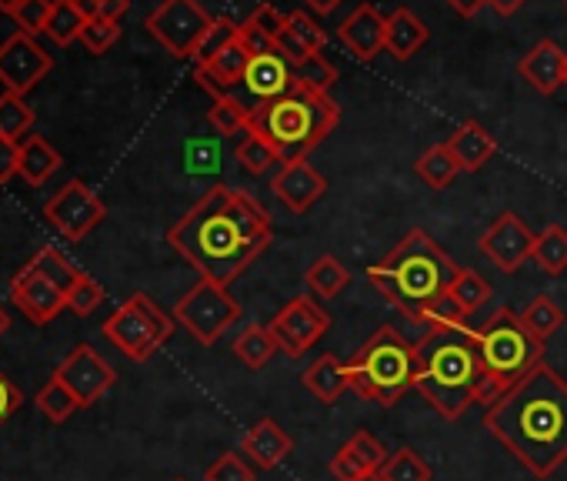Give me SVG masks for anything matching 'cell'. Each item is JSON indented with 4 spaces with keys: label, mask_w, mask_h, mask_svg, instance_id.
Instances as JSON below:
<instances>
[{
    "label": "cell",
    "mask_w": 567,
    "mask_h": 481,
    "mask_svg": "<svg viewBox=\"0 0 567 481\" xmlns=\"http://www.w3.org/2000/svg\"><path fill=\"white\" fill-rule=\"evenodd\" d=\"M274 224L260 201L227 184L210 187L177 224H171V248L197 268L200 278L230 285L270 245Z\"/></svg>",
    "instance_id": "6da1fadb"
},
{
    "label": "cell",
    "mask_w": 567,
    "mask_h": 481,
    "mask_svg": "<svg viewBox=\"0 0 567 481\" xmlns=\"http://www.w3.org/2000/svg\"><path fill=\"white\" fill-rule=\"evenodd\" d=\"M484 428L537 478H550L567 461V381L537 365L520 385L484 411Z\"/></svg>",
    "instance_id": "7a4b0ae2"
},
{
    "label": "cell",
    "mask_w": 567,
    "mask_h": 481,
    "mask_svg": "<svg viewBox=\"0 0 567 481\" xmlns=\"http://www.w3.org/2000/svg\"><path fill=\"white\" fill-rule=\"evenodd\" d=\"M414 391L447 421L467 415L477 401L491 405L477 338L467 325H431L414 341Z\"/></svg>",
    "instance_id": "3957f363"
},
{
    "label": "cell",
    "mask_w": 567,
    "mask_h": 481,
    "mask_svg": "<svg viewBox=\"0 0 567 481\" xmlns=\"http://www.w3.org/2000/svg\"><path fill=\"white\" fill-rule=\"evenodd\" d=\"M457 265L447 258V252L437 245V240L421 231L411 227L398 245L388 252L384 262L368 268V282L411 321H424L427 308L451 291L454 278H457Z\"/></svg>",
    "instance_id": "277c9868"
},
{
    "label": "cell",
    "mask_w": 567,
    "mask_h": 481,
    "mask_svg": "<svg viewBox=\"0 0 567 481\" xmlns=\"http://www.w3.org/2000/svg\"><path fill=\"white\" fill-rule=\"evenodd\" d=\"M338 124H341L338 101L331 94H318L298 84L284 98L254 104L250 111V131L260 134L280 154L284 164L308 157L321 141L334 134Z\"/></svg>",
    "instance_id": "5b68a950"
},
{
    "label": "cell",
    "mask_w": 567,
    "mask_h": 481,
    "mask_svg": "<svg viewBox=\"0 0 567 481\" xmlns=\"http://www.w3.org/2000/svg\"><path fill=\"white\" fill-rule=\"evenodd\" d=\"M474 338L487 375L491 405L520 385L537 365H544V341L524 328L520 311L514 308H497L491 318H484V325L474 328Z\"/></svg>",
    "instance_id": "8992f818"
},
{
    "label": "cell",
    "mask_w": 567,
    "mask_h": 481,
    "mask_svg": "<svg viewBox=\"0 0 567 481\" xmlns=\"http://www.w3.org/2000/svg\"><path fill=\"white\" fill-rule=\"evenodd\" d=\"M414 371H417L414 345L404 341L391 325L378 328L348 361L351 391H358L361 398L381 408H394L414 388Z\"/></svg>",
    "instance_id": "52a82bcc"
},
{
    "label": "cell",
    "mask_w": 567,
    "mask_h": 481,
    "mask_svg": "<svg viewBox=\"0 0 567 481\" xmlns=\"http://www.w3.org/2000/svg\"><path fill=\"white\" fill-rule=\"evenodd\" d=\"M174 318L164 315L147 295H131L107 321H104V338L131 361H147L154 358L174 335Z\"/></svg>",
    "instance_id": "ba28073f"
},
{
    "label": "cell",
    "mask_w": 567,
    "mask_h": 481,
    "mask_svg": "<svg viewBox=\"0 0 567 481\" xmlns=\"http://www.w3.org/2000/svg\"><path fill=\"white\" fill-rule=\"evenodd\" d=\"M174 321L204 348L217 345L230 325L240 321V305L230 298V291L217 282L200 278L177 305H174Z\"/></svg>",
    "instance_id": "9c48e42d"
},
{
    "label": "cell",
    "mask_w": 567,
    "mask_h": 481,
    "mask_svg": "<svg viewBox=\"0 0 567 481\" xmlns=\"http://www.w3.org/2000/svg\"><path fill=\"white\" fill-rule=\"evenodd\" d=\"M214 21L217 18H210L197 0H161V8L144 21V28L167 54H174L177 61H194Z\"/></svg>",
    "instance_id": "30bf717a"
},
{
    "label": "cell",
    "mask_w": 567,
    "mask_h": 481,
    "mask_svg": "<svg viewBox=\"0 0 567 481\" xmlns=\"http://www.w3.org/2000/svg\"><path fill=\"white\" fill-rule=\"evenodd\" d=\"M270 335L277 338V348L288 358H301L308 355L331 328V315L308 295H298L284 305L274 318H270Z\"/></svg>",
    "instance_id": "8fae6325"
},
{
    "label": "cell",
    "mask_w": 567,
    "mask_h": 481,
    "mask_svg": "<svg viewBox=\"0 0 567 481\" xmlns=\"http://www.w3.org/2000/svg\"><path fill=\"white\" fill-rule=\"evenodd\" d=\"M534 231L524 224L520 214L514 211H504L497 214L487 231L481 234L477 240V252L501 272V275H514L524 268V262H530V252H534Z\"/></svg>",
    "instance_id": "7c38bea8"
},
{
    "label": "cell",
    "mask_w": 567,
    "mask_h": 481,
    "mask_svg": "<svg viewBox=\"0 0 567 481\" xmlns=\"http://www.w3.org/2000/svg\"><path fill=\"white\" fill-rule=\"evenodd\" d=\"M44 217H48L68 240H81V237H87V234L107 217V207H104V201H101L84 181H68V184L44 204Z\"/></svg>",
    "instance_id": "4fadbf2b"
},
{
    "label": "cell",
    "mask_w": 567,
    "mask_h": 481,
    "mask_svg": "<svg viewBox=\"0 0 567 481\" xmlns=\"http://www.w3.org/2000/svg\"><path fill=\"white\" fill-rule=\"evenodd\" d=\"M54 68V58L24 31L11 34L4 44H0V84L11 94L28 98V91H34Z\"/></svg>",
    "instance_id": "5bb4252c"
},
{
    "label": "cell",
    "mask_w": 567,
    "mask_h": 481,
    "mask_svg": "<svg viewBox=\"0 0 567 481\" xmlns=\"http://www.w3.org/2000/svg\"><path fill=\"white\" fill-rule=\"evenodd\" d=\"M54 378L78 398L81 408L97 405L114 385H117V371L104 361V355H97V348L91 345H78L54 371Z\"/></svg>",
    "instance_id": "9a60e30c"
},
{
    "label": "cell",
    "mask_w": 567,
    "mask_h": 481,
    "mask_svg": "<svg viewBox=\"0 0 567 481\" xmlns=\"http://www.w3.org/2000/svg\"><path fill=\"white\" fill-rule=\"evenodd\" d=\"M11 301L18 305V311H24L28 321L34 325H48L54 321L64 308H68V291L51 282L48 275H41L31 262L11 278Z\"/></svg>",
    "instance_id": "2e32d148"
},
{
    "label": "cell",
    "mask_w": 567,
    "mask_h": 481,
    "mask_svg": "<svg viewBox=\"0 0 567 481\" xmlns=\"http://www.w3.org/2000/svg\"><path fill=\"white\" fill-rule=\"evenodd\" d=\"M274 194L280 197V204L295 211V214H308L324 194H328V177L308 161H288V164H280V171L274 174L270 181Z\"/></svg>",
    "instance_id": "e0dca14e"
},
{
    "label": "cell",
    "mask_w": 567,
    "mask_h": 481,
    "mask_svg": "<svg viewBox=\"0 0 567 481\" xmlns=\"http://www.w3.org/2000/svg\"><path fill=\"white\" fill-rule=\"evenodd\" d=\"M295 64L284 58L280 51H267V54H254L244 74V91L257 101L267 104L274 98H284L295 88Z\"/></svg>",
    "instance_id": "ac0fdd59"
},
{
    "label": "cell",
    "mask_w": 567,
    "mask_h": 481,
    "mask_svg": "<svg viewBox=\"0 0 567 481\" xmlns=\"http://www.w3.org/2000/svg\"><path fill=\"white\" fill-rule=\"evenodd\" d=\"M520 78L544 98L557 94L567 84V54L557 41H537L520 61H517Z\"/></svg>",
    "instance_id": "d6986e66"
},
{
    "label": "cell",
    "mask_w": 567,
    "mask_h": 481,
    "mask_svg": "<svg viewBox=\"0 0 567 481\" xmlns=\"http://www.w3.org/2000/svg\"><path fill=\"white\" fill-rule=\"evenodd\" d=\"M247 64H250V51L244 48L240 31H237V38L220 54H214L207 64H194V78L204 91L220 98V94H230L237 84H244Z\"/></svg>",
    "instance_id": "ffe728a7"
},
{
    "label": "cell",
    "mask_w": 567,
    "mask_h": 481,
    "mask_svg": "<svg viewBox=\"0 0 567 481\" xmlns=\"http://www.w3.org/2000/svg\"><path fill=\"white\" fill-rule=\"evenodd\" d=\"M384 461H388V448L381 444V438H374L371 431H358L331 458V474L338 481H361L378 474Z\"/></svg>",
    "instance_id": "44dd1931"
},
{
    "label": "cell",
    "mask_w": 567,
    "mask_h": 481,
    "mask_svg": "<svg viewBox=\"0 0 567 481\" xmlns=\"http://www.w3.org/2000/svg\"><path fill=\"white\" fill-rule=\"evenodd\" d=\"M384 31H388V18H381L371 4H361L358 11H351V18L341 21L338 41L351 51V58L374 61L384 51Z\"/></svg>",
    "instance_id": "7402d4cb"
},
{
    "label": "cell",
    "mask_w": 567,
    "mask_h": 481,
    "mask_svg": "<svg viewBox=\"0 0 567 481\" xmlns=\"http://www.w3.org/2000/svg\"><path fill=\"white\" fill-rule=\"evenodd\" d=\"M291 448H295L291 434L284 431L274 418H260V421H257L254 428H247L244 438H240V451H244L257 468H264V471L277 468L284 458L291 454Z\"/></svg>",
    "instance_id": "603a6c76"
},
{
    "label": "cell",
    "mask_w": 567,
    "mask_h": 481,
    "mask_svg": "<svg viewBox=\"0 0 567 481\" xmlns=\"http://www.w3.org/2000/svg\"><path fill=\"white\" fill-rule=\"evenodd\" d=\"M324 41H328L324 28L308 11H295V14H288V24H284L280 38H277V51L291 64H301L311 54H321Z\"/></svg>",
    "instance_id": "cb8c5ba5"
},
{
    "label": "cell",
    "mask_w": 567,
    "mask_h": 481,
    "mask_svg": "<svg viewBox=\"0 0 567 481\" xmlns=\"http://www.w3.org/2000/svg\"><path fill=\"white\" fill-rule=\"evenodd\" d=\"M444 147L461 164V171H481L497 154V137L487 127H481L477 121H464V124H457L454 134H447Z\"/></svg>",
    "instance_id": "d4e9b609"
},
{
    "label": "cell",
    "mask_w": 567,
    "mask_h": 481,
    "mask_svg": "<svg viewBox=\"0 0 567 481\" xmlns=\"http://www.w3.org/2000/svg\"><path fill=\"white\" fill-rule=\"evenodd\" d=\"M427 44V28L424 21L411 11V8H398L388 18V31H384V51L394 61H411L421 48Z\"/></svg>",
    "instance_id": "484cf974"
},
{
    "label": "cell",
    "mask_w": 567,
    "mask_h": 481,
    "mask_svg": "<svg viewBox=\"0 0 567 481\" xmlns=\"http://www.w3.org/2000/svg\"><path fill=\"white\" fill-rule=\"evenodd\" d=\"M305 388H308L318 401L334 405V401L351 388L348 365H344L338 355H321V358H315V361L305 368Z\"/></svg>",
    "instance_id": "4316f807"
},
{
    "label": "cell",
    "mask_w": 567,
    "mask_h": 481,
    "mask_svg": "<svg viewBox=\"0 0 567 481\" xmlns=\"http://www.w3.org/2000/svg\"><path fill=\"white\" fill-rule=\"evenodd\" d=\"M61 154L41 137V134H28L21 141V157H18V174L31 184V187H41L44 181H51L58 171H61Z\"/></svg>",
    "instance_id": "83f0119b"
},
{
    "label": "cell",
    "mask_w": 567,
    "mask_h": 481,
    "mask_svg": "<svg viewBox=\"0 0 567 481\" xmlns=\"http://www.w3.org/2000/svg\"><path fill=\"white\" fill-rule=\"evenodd\" d=\"M530 262L557 278L567 272V227L564 224H547L537 237H534V252H530Z\"/></svg>",
    "instance_id": "f1b7e54d"
},
{
    "label": "cell",
    "mask_w": 567,
    "mask_h": 481,
    "mask_svg": "<svg viewBox=\"0 0 567 481\" xmlns=\"http://www.w3.org/2000/svg\"><path fill=\"white\" fill-rule=\"evenodd\" d=\"M250 111L240 98L234 94H220L214 98L210 111H207V124L220 134V137H237V134H247L250 131Z\"/></svg>",
    "instance_id": "f546056e"
},
{
    "label": "cell",
    "mask_w": 567,
    "mask_h": 481,
    "mask_svg": "<svg viewBox=\"0 0 567 481\" xmlns=\"http://www.w3.org/2000/svg\"><path fill=\"white\" fill-rule=\"evenodd\" d=\"M277 338L270 335L267 325H247L237 338H234V355L237 361H244L247 368H264L274 355H277Z\"/></svg>",
    "instance_id": "4dcf8cb0"
},
{
    "label": "cell",
    "mask_w": 567,
    "mask_h": 481,
    "mask_svg": "<svg viewBox=\"0 0 567 481\" xmlns=\"http://www.w3.org/2000/svg\"><path fill=\"white\" fill-rule=\"evenodd\" d=\"M348 285H351V272H348L334 255H321V258L308 268V288H311L318 298H324V301L338 298Z\"/></svg>",
    "instance_id": "1f68e13d"
},
{
    "label": "cell",
    "mask_w": 567,
    "mask_h": 481,
    "mask_svg": "<svg viewBox=\"0 0 567 481\" xmlns=\"http://www.w3.org/2000/svg\"><path fill=\"white\" fill-rule=\"evenodd\" d=\"M520 321H524V328H527L534 338L547 341V338H550V335L567 321V315H564V308H560L554 298L537 295V298H530V301L520 308Z\"/></svg>",
    "instance_id": "d6a6232c"
},
{
    "label": "cell",
    "mask_w": 567,
    "mask_h": 481,
    "mask_svg": "<svg viewBox=\"0 0 567 481\" xmlns=\"http://www.w3.org/2000/svg\"><path fill=\"white\" fill-rule=\"evenodd\" d=\"M84 24H87V18H84V11L78 8V0H54V8H51V18H48L44 34H48L54 44L68 48L71 41H81Z\"/></svg>",
    "instance_id": "836d02e7"
},
{
    "label": "cell",
    "mask_w": 567,
    "mask_h": 481,
    "mask_svg": "<svg viewBox=\"0 0 567 481\" xmlns=\"http://www.w3.org/2000/svg\"><path fill=\"white\" fill-rule=\"evenodd\" d=\"M414 171H417V177H421L427 187L444 191V187L461 174V164L451 157V151H447L444 144H434V147H427V151L417 157Z\"/></svg>",
    "instance_id": "e575fe53"
},
{
    "label": "cell",
    "mask_w": 567,
    "mask_h": 481,
    "mask_svg": "<svg viewBox=\"0 0 567 481\" xmlns=\"http://www.w3.org/2000/svg\"><path fill=\"white\" fill-rule=\"evenodd\" d=\"M234 161H237V167H240L244 174H250V177H260V174H267L274 164H284L280 154H277L260 134H254V131L244 134V141H240L237 151H234Z\"/></svg>",
    "instance_id": "d590c367"
},
{
    "label": "cell",
    "mask_w": 567,
    "mask_h": 481,
    "mask_svg": "<svg viewBox=\"0 0 567 481\" xmlns=\"http://www.w3.org/2000/svg\"><path fill=\"white\" fill-rule=\"evenodd\" d=\"M31 124H34V111L21 94H11V91L0 94V137L21 141L28 137Z\"/></svg>",
    "instance_id": "8d00e7d4"
},
{
    "label": "cell",
    "mask_w": 567,
    "mask_h": 481,
    "mask_svg": "<svg viewBox=\"0 0 567 481\" xmlns=\"http://www.w3.org/2000/svg\"><path fill=\"white\" fill-rule=\"evenodd\" d=\"M378 478L381 481H431V464L414 448H401V451L388 454Z\"/></svg>",
    "instance_id": "74e56055"
},
{
    "label": "cell",
    "mask_w": 567,
    "mask_h": 481,
    "mask_svg": "<svg viewBox=\"0 0 567 481\" xmlns=\"http://www.w3.org/2000/svg\"><path fill=\"white\" fill-rule=\"evenodd\" d=\"M295 81H298V88L331 94V88L338 84V68L324 54H311L308 61L295 64Z\"/></svg>",
    "instance_id": "f35d334b"
},
{
    "label": "cell",
    "mask_w": 567,
    "mask_h": 481,
    "mask_svg": "<svg viewBox=\"0 0 567 481\" xmlns=\"http://www.w3.org/2000/svg\"><path fill=\"white\" fill-rule=\"evenodd\" d=\"M38 411L44 415V418H51L54 424H61V421H68L74 411H81V405H78V398L58 381V378H51L41 391H38Z\"/></svg>",
    "instance_id": "ab89813d"
},
{
    "label": "cell",
    "mask_w": 567,
    "mask_h": 481,
    "mask_svg": "<svg viewBox=\"0 0 567 481\" xmlns=\"http://www.w3.org/2000/svg\"><path fill=\"white\" fill-rule=\"evenodd\" d=\"M451 295H454V301L461 305L464 315H474L491 298V282H484L477 272L461 268L457 278H454V285H451Z\"/></svg>",
    "instance_id": "60d3db41"
},
{
    "label": "cell",
    "mask_w": 567,
    "mask_h": 481,
    "mask_svg": "<svg viewBox=\"0 0 567 481\" xmlns=\"http://www.w3.org/2000/svg\"><path fill=\"white\" fill-rule=\"evenodd\" d=\"M121 41V21H104V18H91L81 31V44L91 54H107L114 44Z\"/></svg>",
    "instance_id": "b9f144b4"
},
{
    "label": "cell",
    "mask_w": 567,
    "mask_h": 481,
    "mask_svg": "<svg viewBox=\"0 0 567 481\" xmlns=\"http://www.w3.org/2000/svg\"><path fill=\"white\" fill-rule=\"evenodd\" d=\"M51 8H54V0H21V4L14 8V21L24 34H44L48 28V18H51Z\"/></svg>",
    "instance_id": "7bdbcfd3"
},
{
    "label": "cell",
    "mask_w": 567,
    "mask_h": 481,
    "mask_svg": "<svg viewBox=\"0 0 567 481\" xmlns=\"http://www.w3.org/2000/svg\"><path fill=\"white\" fill-rule=\"evenodd\" d=\"M237 31H240V24H234V21H227V18H217L214 28L207 31V38L200 41L197 54H194V64H207L214 54H220V51L237 38Z\"/></svg>",
    "instance_id": "ee69618b"
},
{
    "label": "cell",
    "mask_w": 567,
    "mask_h": 481,
    "mask_svg": "<svg viewBox=\"0 0 567 481\" xmlns=\"http://www.w3.org/2000/svg\"><path fill=\"white\" fill-rule=\"evenodd\" d=\"M104 301V288L91 278V275H84L81 272V278H78V285L71 288V295H68V308L74 311V315H91V311H97V305Z\"/></svg>",
    "instance_id": "f6af8a7d"
},
{
    "label": "cell",
    "mask_w": 567,
    "mask_h": 481,
    "mask_svg": "<svg viewBox=\"0 0 567 481\" xmlns=\"http://www.w3.org/2000/svg\"><path fill=\"white\" fill-rule=\"evenodd\" d=\"M254 478H257L254 468H250L240 454H234V451L220 454V458L204 471V481H254Z\"/></svg>",
    "instance_id": "bcb514c9"
},
{
    "label": "cell",
    "mask_w": 567,
    "mask_h": 481,
    "mask_svg": "<svg viewBox=\"0 0 567 481\" xmlns=\"http://www.w3.org/2000/svg\"><path fill=\"white\" fill-rule=\"evenodd\" d=\"M467 321V315L461 311V305L454 301V295L447 291V295H441L431 308H427V315H424V321L421 325H464Z\"/></svg>",
    "instance_id": "7dc6e473"
},
{
    "label": "cell",
    "mask_w": 567,
    "mask_h": 481,
    "mask_svg": "<svg viewBox=\"0 0 567 481\" xmlns=\"http://www.w3.org/2000/svg\"><path fill=\"white\" fill-rule=\"evenodd\" d=\"M24 405V395H21V388L0 371V424L4 421H11L14 415H18V408Z\"/></svg>",
    "instance_id": "c3c4849f"
},
{
    "label": "cell",
    "mask_w": 567,
    "mask_h": 481,
    "mask_svg": "<svg viewBox=\"0 0 567 481\" xmlns=\"http://www.w3.org/2000/svg\"><path fill=\"white\" fill-rule=\"evenodd\" d=\"M18 157H21V144L0 137V184H8L18 174Z\"/></svg>",
    "instance_id": "681fc988"
},
{
    "label": "cell",
    "mask_w": 567,
    "mask_h": 481,
    "mask_svg": "<svg viewBox=\"0 0 567 481\" xmlns=\"http://www.w3.org/2000/svg\"><path fill=\"white\" fill-rule=\"evenodd\" d=\"M127 14V0H101V8H97V18L104 21H121Z\"/></svg>",
    "instance_id": "f907efd6"
},
{
    "label": "cell",
    "mask_w": 567,
    "mask_h": 481,
    "mask_svg": "<svg viewBox=\"0 0 567 481\" xmlns=\"http://www.w3.org/2000/svg\"><path fill=\"white\" fill-rule=\"evenodd\" d=\"M487 0H447V8L457 14V18H474Z\"/></svg>",
    "instance_id": "816d5d0a"
},
{
    "label": "cell",
    "mask_w": 567,
    "mask_h": 481,
    "mask_svg": "<svg viewBox=\"0 0 567 481\" xmlns=\"http://www.w3.org/2000/svg\"><path fill=\"white\" fill-rule=\"evenodd\" d=\"M524 4H527V0H487V8L494 14H501V18H514Z\"/></svg>",
    "instance_id": "f5cc1de1"
},
{
    "label": "cell",
    "mask_w": 567,
    "mask_h": 481,
    "mask_svg": "<svg viewBox=\"0 0 567 481\" xmlns=\"http://www.w3.org/2000/svg\"><path fill=\"white\" fill-rule=\"evenodd\" d=\"M305 4H308L315 14H331V11L341 8V0H305Z\"/></svg>",
    "instance_id": "db71d44e"
},
{
    "label": "cell",
    "mask_w": 567,
    "mask_h": 481,
    "mask_svg": "<svg viewBox=\"0 0 567 481\" xmlns=\"http://www.w3.org/2000/svg\"><path fill=\"white\" fill-rule=\"evenodd\" d=\"M18 4H21V0H0V11H4V14H14Z\"/></svg>",
    "instance_id": "11a10c76"
},
{
    "label": "cell",
    "mask_w": 567,
    "mask_h": 481,
    "mask_svg": "<svg viewBox=\"0 0 567 481\" xmlns=\"http://www.w3.org/2000/svg\"><path fill=\"white\" fill-rule=\"evenodd\" d=\"M11 328V318H8V311L4 308H0V338H4V331Z\"/></svg>",
    "instance_id": "9f6ffc18"
},
{
    "label": "cell",
    "mask_w": 567,
    "mask_h": 481,
    "mask_svg": "<svg viewBox=\"0 0 567 481\" xmlns=\"http://www.w3.org/2000/svg\"><path fill=\"white\" fill-rule=\"evenodd\" d=\"M361 481H381V478H378V474H371V478H361Z\"/></svg>",
    "instance_id": "6f0895ef"
},
{
    "label": "cell",
    "mask_w": 567,
    "mask_h": 481,
    "mask_svg": "<svg viewBox=\"0 0 567 481\" xmlns=\"http://www.w3.org/2000/svg\"><path fill=\"white\" fill-rule=\"evenodd\" d=\"M174 481H187V478H174Z\"/></svg>",
    "instance_id": "680465c9"
},
{
    "label": "cell",
    "mask_w": 567,
    "mask_h": 481,
    "mask_svg": "<svg viewBox=\"0 0 567 481\" xmlns=\"http://www.w3.org/2000/svg\"><path fill=\"white\" fill-rule=\"evenodd\" d=\"M564 4H567V0H564Z\"/></svg>",
    "instance_id": "91938a15"
}]
</instances>
